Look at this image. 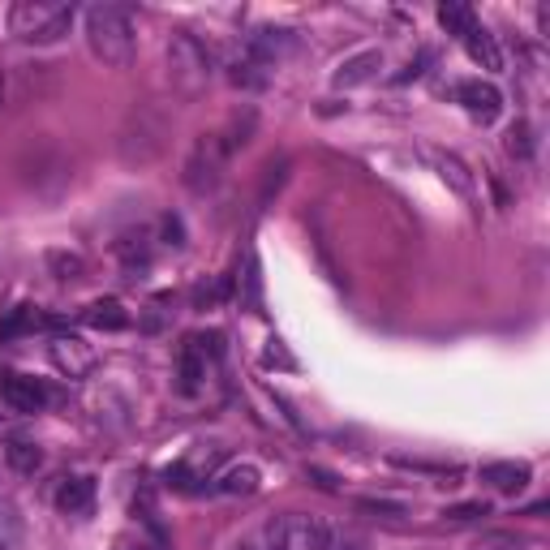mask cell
<instances>
[{
  "mask_svg": "<svg viewBox=\"0 0 550 550\" xmlns=\"http://www.w3.org/2000/svg\"><path fill=\"white\" fill-rule=\"evenodd\" d=\"M439 22H443V31L456 35V39H465L473 26H477V18H473L469 5H443V9H439Z\"/></svg>",
  "mask_w": 550,
  "mask_h": 550,
  "instance_id": "44dd1931",
  "label": "cell"
},
{
  "mask_svg": "<svg viewBox=\"0 0 550 550\" xmlns=\"http://www.w3.org/2000/svg\"><path fill=\"white\" fill-rule=\"evenodd\" d=\"M379 69H383V48H361V52L349 56V61L336 65V74H331V86H336V91H349V86L370 82L374 74H379Z\"/></svg>",
  "mask_w": 550,
  "mask_h": 550,
  "instance_id": "8fae6325",
  "label": "cell"
},
{
  "mask_svg": "<svg viewBox=\"0 0 550 550\" xmlns=\"http://www.w3.org/2000/svg\"><path fill=\"white\" fill-rule=\"evenodd\" d=\"M508 151H512L516 159H529V155H533V138H529V125H525V121H516V125L508 129Z\"/></svg>",
  "mask_w": 550,
  "mask_h": 550,
  "instance_id": "4316f807",
  "label": "cell"
},
{
  "mask_svg": "<svg viewBox=\"0 0 550 550\" xmlns=\"http://www.w3.org/2000/svg\"><path fill=\"white\" fill-rule=\"evenodd\" d=\"M82 323L95 327V331H125L129 327V310L121 306L117 297H99L82 310Z\"/></svg>",
  "mask_w": 550,
  "mask_h": 550,
  "instance_id": "9a60e30c",
  "label": "cell"
},
{
  "mask_svg": "<svg viewBox=\"0 0 550 550\" xmlns=\"http://www.w3.org/2000/svg\"><path fill=\"white\" fill-rule=\"evenodd\" d=\"M22 542V516L9 499H0V550H18Z\"/></svg>",
  "mask_w": 550,
  "mask_h": 550,
  "instance_id": "7402d4cb",
  "label": "cell"
},
{
  "mask_svg": "<svg viewBox=\"0 0 550 550\" xmlns=\"http://www.w3.org/2000/svg\"><path fill=\"white\" fill-rule=\"evenodd\" d=\"M456 99L465 104V112H469V117H473L477 125L499 121V112H503V95H499V86H495V82H482V78L460 82V86H456Z\"/></svg>",
  "mask_w": 550,
  "mask_h": 550,
  "instance_id": "ba28073f",
  "label": "cell"
},
{
  "mask_svg": "<svg viewBox=\"0 0 550 550\" xmlns=\"http://www.w3.org/2000/svg\"><path fill=\"white\" fill-rule=\"evenodd\" d=\"M477 477L490 486V490H499V495H516V490H525L529 486V477L533 469L529 465H520V460H490V465L477 469Z\"/></svg>",
  "mask_w": 550,
  "mask_h": 550,
  "instance_id": "4fadbf2b",
  "label": "cell"
},
{
  "mask_svg": "<svg viewBox=\"0 0 550 550\" xmlns=\"http://www.w3.org/2000/svg\"><path fill=\"white\" fill-rule=\"evenodd\" d=\"M473 550H529L525 542L516 538V533H486L482 542H477Z\"/></svg>",
  "mask_w": 550,
  "mask_h": 550,
  "instance_id": "83f0119b",
  "label": "cell"
},
{
  "mask_svg": "<svg viewBox=\"0 0 550 550\" xmlns=\"http://www.w3.org/2000/svg\"><path fill=\"white\" fill-rule=\"evenodd\" d=\"M48 267L56 271V280H82V275H86V258L82 254H69V250H52L48 254Z\"/></svg>",
  "mask_w": 550,
  "mask_h": 550,
  "instance_id": "cb8c5ba5",
  "label": "cell"
},
{
  "mask_svg": "<svg viewBox=\"0 0 550 550\" xmlns=\"http://www.w3.org/2000/svg\"><path fill=\"white\" fill-rule=\"evenodd\" d=\"M361 512H379V516H404V503H387V499H361Z\"/></svg>",
  "mask_w": 550,
  "mask_h": 550,
  "instance_id": "1f68e13d",
  "label": "cell"
},
{
  "mask_svg": "<svg viewBox=\"0 0 550 550\" xmlns=\"http://www.w3.org/2000/svg\"><path fill=\"white\" fill-rule=\"evenodd\" d=\"M426 159L434 164V172L452 185V190L460 194V198H477V185H473V172H469V164L460 155H452V151H439V147H426Z\"/></svg>",
  "mask_w": 550,
  "mask_h": 550,
  "instance_id": "7c38bea8",
  "label": "cell"
},
{
  "mask_svg": "<svg viewBox=\"0 0 550 550\" xmlns=\"http://www.w3.org/2000/svg\"><path fill=\"white\" fill-rule=\"evenodd\" d=\"M168 74H172V82H177L185 95H198L202 86L211 82V74H215V56L202 48L194 35L181 31V35H172V43H168Z\"/></svg>",
  "mask_w": 550,
  "mask_h": 550,
  "instance_id": "5b68a950",
  "label": "cell"
},
{
  "mask_svg": "<svg viewBox=\"0 0 550 550\" xmlns=\"http://www.w3.org/2000/svg\"><path fill=\"white\" fill-rule=\"evenodd\" d=\"M460 43H465V52H469V61H473V65H482V69H499V65H503L499 43H495V35H490L482 22H477L473 31H469L465 39H460Z\"/></svg>",
  "mask_w": 550,
  "mask_h": 550,
  "instance_id": "2e32d148",
  "label": "cell"
},
{
  "mask_svg": "<svg viewBox=\"0 0 550 550\" xmlns=\"http://www.w3.org/2000/svg\"><path fill=\"white\" fill-rule=\"evenodd\" d=\"M164 237H168V245H185V228L177 215H164Z\"/></svg>",
  "mask_w": 550,
  "mask_h": 550,
  "instance_id": "836d02e7",
  "label": "cell"
},
{
  "mask_svg": "<svg viewBox=\"0 0 550 550\" xmlns=\"http://www.w3.org/2000/svg\"><path fill=\"white\" fill-rule=\"evenodd\" d=\"M117 258L125 263V271H147L151 267V237L147 233H125L117 241Z\"/></svg>",
  "mask_w": 550,
  "mask_h": 550,
  "instance_id": "e0dca14e",
  "label": "cell"
},
{
  "mask_svg": "<svg viewBox=\"0 0 550 550\" xmlns=\"http://www.w3.org/2000/svg\"><path fill=\"white\" fill-rule=\"evenodd\" d=\"M168 142V121L155 108H134L129 121L121 125V159L129 168H151L164 155Z\"/></svg>",
  "mask_w": 550,
  "mask_h": 550,
  "instance_id": "3957f363",
  "label": "cell"
},
{
  "mask_svg": "<svg viewBox=\"0 0 550 550\" xmlns=\"http://www.w3.org/2000/svg\"><path fill=\"white\" fill-rule=\"evenodd\" d=\"M86 43H91L95 61L112 69H125L134 61V22L121 5H91L86 9Z\"/></svg>",
  "mask_w": 550,
  "mask_h": 550,
  "instance_id": "6da1fadb",
  "label": "cell"
},
{
  "mask_svg": "<svg viewBox=\"0 0 550 550\" xmlns=\"http://www.w3.org/2000/svg\"><path fill=\"white\" fill-rule=\"evenodd\" d=\"M284 177H288V159H280V164H271V168H267V181H263V202L271 198V190H280Z\"/></svg>",
  "mask_w": 550,
  "mask_h": 550,
  "instance_id": "4dcf8cb0",
  "label": "cell"
},
{
  "mask_svg": "<svg viewBox=\"0 0 550 550\" xmlns=\"http://www.w3.org/2000/svg\"><path fill=\"white\" fill-rule=\"evenodd\" d=\"M241 310H263V275H258V258H245V275H241Z\"/></svg>",
  "mask_w": 550,
  "mask_h": 550,
  "instance_id": "ffe728a7",
  "label": "cell"
},
{
  "mask_svg": "<svg viewBox=\"0 0 550 550\" xmlns=\"http://www.w3.org/2000/svg\"><path fill=\"white\" fill-rule=\"evenodd\" d=\"M52 366L69 374V379H82V374L95 370V349L82 336H56L52 340Z\"/></svg>",
  "mask_w": 550,
  "mask_h": 550,
  "instance_id": "9c48e42d",
  "label": "cell"
},
{
  "mask_svg": "<svg viewBox=\"0 0 550 550\" xmlns=\"http://www.w3.org/2000/svg\"><path fill=\"white\" fill-rule=\"evenodd\" d=\"M263 486V473H258L254 465H233L220 473V490L224 495H254V490Z\"/></svg>",
  "mask_w": 550,
  "mask_h": 550,
  "instance_id": "d6986e66",
  "label": "cell"
},
{
  "mask_svg": "<svg viewBox=\"0 0 550 550\" xmlns=\"http://www.w3.org/2000/svg\"><path fill=\"white\" fill-rule=\"evenodd\" d=\"M310 477H314V482L318 486H323V490H336V482H331V473H323V469H306Z\"/></svg>",
  "mask_w": 550,
  "mask_h": 550,
  "instance_id": "e575fe53",
  "label": "cell"
},
{
  "mask_svg": "<svg viewBox=\"0 0 550 550\" xmlns=\"http://www.w3.org/2000/svg\"><path fill=\"white\" fill-rule=\"evenodd\" d=\"M477 516H490L486 503H456V508H443V520H477Z\"/></svg>",
  "mask_w": 550,
  "mask_h": 550,
  "instance_id": "f546056e",
  "label": "cell"
},
{
  "mask_svg": "<svg viewBox=\"0 0 550 550\" xmlns=\"http://www.w3.org/2000/svg\"><path fill=\"white\" fill-rule=\"evenodd\" d=\"M224 357V336L220 331H207V336H190L181 344V357H177V387L181 396H198L207 387V374L220 366Z\"/></svg>",
  "mask_w": 550,
  "mask_h": 550,
  "instance_id": "277c9868",
  "label": "cell"
},
{
  "mask_svg": "<svg viewBox=\"0 0 550 550\" xmlns=\"http://www.w3.org/2000/svg\"><path fill=\"white\" fill-rule=\"evenodd\" d=\"M74 26V5L61 0H18L9 9V31L26 43H56Z\"/></svg>",
  "mask_w": 550,
  "mask_h": 550,
  "instance_id": "7a4b0ae2",
  "label": "cell"
},
{
  "mask_svg": "<svg viewBox=\"0 0 550 550\" xmlns=\"http://www.w3.org/2000/svg\"><path fill=\"white\" fill-rule=\"evenodd\" d=\"M56 508H61L65 516H91L95 482H91V477H65L61 490H56Z\"/></svg>",
  "mask_w": 550,
  "mask_h": 550,
  "instance_id": "5bb4252c",
  "label": "cell"
},
{
  "mask_svg": "<svg viewBox=\"0 0 550 550\" xmlns=\"http://www.w3.org/2000/svg\"><path fill=\"white\" fill-rule=\"evenodd\" d=\"M323 550H366V538L353 529H344V533H327V546Z\"/></svg>",
  "mask_w": 550,
  "mask_h": 550,
  "instance_id": "f1b7e54d",
  "label": "cell"
},
{
  "mask_svg": "<svg viewBox=\"0 0 550 550\" xmlns=\"http://www.w3.org/2000/svg\"><path fill=\"white\" fill-rule=\"evenodd\" d=\"M0 396L13 413H39L43 404H48V387L31 374H5V383H0Z\"/></svg>",
  "mask_w": 550,
  "mask_h": 550,
  "instance_id": "30bf717a",
  "label": "cell"
},
{
  "mask_svg": "<svg viewBox=\"0 0 550 550\" xmlns=\"http://www.w3.org/2000/svg\"><path fill=\"white\" fill-rule=\"evenodd\" d=\"M434 61V52H422L417 56V61H409V69H404V74H396V82H409V78H422L426 74V65Z\"/></svg>",
  "mask_w": 550,
  "mask_h": 550,
  "instance_id": "d6a6232c",
  "label": "cell"
},
{
  "mask_svg": "<svg viewBox=\"0 0 550 550\" xmlns=\"http://www.w3.org/2000/svg\"><path fill=\"white\" fill-rule=\"evenodd\" d=\"M263 366H267V370H297V357L284 349L280 336H271L267 349H263Z\"/></svg>",
  "mask_w": 550,
  "mask_h": 550,
  "instance_id": "484cf974",
  "label": "cell"
},
{
  "mask_svg": "<svg viewBox=\"0 0 550 550\" xmlns=\"http://www.w3.org/2000/svg\"><path fill=\"white\" fill-rule=\"evenodd\" d=\"M228 78H233V86H241V91H263V86L271 82V69L241 52V61H233V74Z\"/></svg>",
  "mask_w": 550,
  "mask_h": 550,
  "instance_id": "ac0fdd59",
  "label": "cell"
},
{
  "mask_svg": "<svg viewBox=\"0 0 550 550\" xmlns=\"http://www.w3.org/2000/svg\"><path fill=\"white\" fill-rule=\"evenodd\" d=\"M271 542L280 550H323L327 546V525L318 516H306V512H288V516H275L271 525Z\"/></svg>",
  "mask_w": 550,
  "mask_h": 550,
  "instance_id": "52a82bcc",
  "label": "cell"
},
{
  "mask_svg": "<svg viewBox=\"0 0 550 550\" xmlns=\"http://www.w3.org/2000/svg\"><path fill=\"white\" fill-rule=\"evenodd\" d=\"M5 460H9V465L18 469V473H35V469L43 465V452H39L35 443H9V447H5Z\"/></svg>",
  "mask_w": 550,
  "mask_h": 550,
  "instance_id": "d4e9b609",
  "label": "cell"
},
{
  "mask_svg": "<svg viewBox=\"0 0 550 550\" xmlns=\"http://www.w3.org/2000/svg\"><path fill=\"white\" fill-rule=\"evenodd\" d=\"M224 159H228V147L220 134H202L194 142L190 159H185V185H190L194 194H211L215 185L224 177Z\"/></svg>",
  "mask_w": 550,
  "mask_h": 550,
  "instance_id": "8992f818",
  "label": "cell"
},
{
  "mask_svg": "<svg viewBox=\"0 0 550 550\" xmlns=\"http://www.w3.org/2000/svg\"><path fill=\"white\" fill-rule=\"evenodd\" d=\"M31 327H43V314H35L31 306L9 310V318H5V323H0V344L13 340V336H22V331H31Z\"/></svg>",
  "mask_w": 550,
  "mask_h": 550,
  "instance_id": "603a6c76",
  "label": "cell"
}]
</instances>
